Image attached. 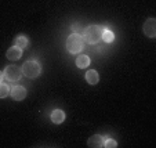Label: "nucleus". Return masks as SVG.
<instances>
[{"label":"nucleus","mask_w":156,"mask_h":148,"mask_svg":"<svg viewBox=\"0 0 156 148\" xmlns=\"http://www.w3.org/2000/svg\"><path fill=\"white\" fill-rule=\"evenodd\" d=\"M144 33L148 38H155L156 36V20L155 18H148L144 24Z\"/></svg>","instance_id":"obj_5"},{"label":"nucleus","mask_w":156,"mask_h":148,"mask_svg":"<svg viewBox=\"0 0 156 148\" xmlns=\"http://www.w3.org/2000/svg\"><path fill=\"white\" fill-rule=\"evenodd\" d=\"M72 31H73L75 33H83V31H82V27H80V24H73L72 25Z\"/></svg>","instance_id":"obj_16"},{"label":"nucleus","mask_w":156,"mask_h":148,"mask_svg":"<svg viewBox=\"0 0 156 148\" xmlns=\"http://www.w3.org/2000/svg\"><path fill=\"white\" fill-rule=\"evenodd\" d=\"M21 56H22V49L17 47V46L10 47L9 50H7V53H6V57L9 60H11V61H17V60H20Z\"/></svg>","instance_id":"obj_8"},{"label":"nucleus","mask_w":156,"mask_h":148,"mask_svg":"<svg viewBox=\"0 0 156 148\" xmlns=\"http://www.w3.org/2000/svg\"><path fill=\"white\" fill-rule=\"evenodd\" d=\"M104 147H106V148H116V147H118V143H116L113 139H106L105 141H104Z\"/></svg>","instance_id":"obj_15"},{"label":"nucleus","mask_w":156,"mask_h":148,"mask_svg":"<svg viewBox=\"0 0 156 148\" xmlns=\"http://www.w3.org/2000/svg\"><path fill=\"white\" fill-rule=\"evenodd\" d=\"M10 94H11L12 100L22 101L27 97V89L22 86H15V87H12V89H10Z\"/></svg>","instance_id":"obj_6"},{"label":"nucleus","mask_w":156,"mask_h":148,"mask_svg":"<svg viewBox=\"0 0 156 148\" xmlns=\"http://www.w3.org/2000/svg\"><path fill=\"white\" fill-rule=\"evenodd\" d=\"M3 78H4V74L2 71H0V83H2V80H3Z\"/></svg>","instance_id":"obj_17"},{"label":"nucleus","mask_w":156,"mask_h":148,"mask_svg":"<svg viewBox=\"0 0 156 148\" xmlns=\"http://www.w3.org/2000/svg\"><path fill=\"white\" fill-rule=\"evenodd\" d=\"M104 141L105 140H104V137L101 134H94V136H91L87 140V145L93 148H100V147H104Z\"/></svg>","instance_id":"obj_7"},{"label":"nucleus","mask_w":156,"mask_h":148,"mask_svg":"<svg viewBox=\"0 0 156 148\" xmlns=\"http://www.w3.org/2000/svg\"><path fill=\"white\" fill-rule=\"evenodd\" d=\"M15 46L24 50V49H25V47H27V46H28V39L25 38L24 35L17 36V39H15Z\"/></svg>","instance_id":"obj_13"},{"label":"nucleus","mask_w":156,"mask_h":148,"mask_svg":"<svg viewBox=\"0 0 156 148\" xmlns=\"http://www.w3.org/2000/svg\"><path fill=\"white\" fill-rule=\"evenodd\" d=\"M84 47V39L82 35L77 33H72L68 39H66V49L69 53L72 54H79Z\"/></svg>","instance_id":"obj_2"},{"label":"nucleus","mask_w":156,"mask_h":148,"mask_svg":"<svg viewBox=\"0 0 156 148\" xmlns=\"http://www.w3.org/2000/svg\"><path fill=\"white\" fill-rule=\"evenodd\" d=\"M21 71H22L24 76L35 79V78H37L39 75L41 74V67H40V64L36 61H27L24 65H22Z\"/></svg>","instance_id":"obj_3"},{"label":"nucleus","mask_w":156,"mask_h":148,"mask_svg":"<svg viewBox=\"0 0 156 148\" xmlns=\"http://www.w3.org/2000/svg\"><path fill=\"white\" fill-rule=\"evenodd\" d=\"M10 93V87L4 83H0V98H6Z\"/></svg>","instance_id":"obj_14"},{"label":"nucleus","mask_w":156,"mask_h":148,"mask_svg":"<svg viewBox=\"0 0 156 148\" xmlns=\"http://www.w3.org/2000/svg\"><path fill=\"white\" fill-rule=\"evenodd\" d=\"M65 121V114L62 110H54L51 112V122L55 125H61Z\"/></svg>","instance_id":"obj_9"},{"label":"nucleus","mask_w":156,"mask_h":148,"mask_svg":"<svg viewBox=\"0 0 156 148\" xmlns=\"http://www.w3.org/2000/svg\"><path fill=\"white\" fill-rule=\"evenodd\" d=\"M90 65V57L88 56H79L76 58V67H79L80 69H83V68H86V67H88Z\"/></svg>","instance_id":"obj_11"},{"label":"nucleus","mask_w":156,"mask_h":148,"mask_svg":"<svg viewBox=\"0 0 156 148\" xmlns=\"http://www.w3.org/2000/svg\"><path fill=\"white\" fill-rule=\"evenodd\" d=\"M86 80H87V83H90V85H97L98 80H100V75H98L97 71L90 69L88 72H86Z\"/></svg>","instance_id":"obj_10"},{"label":"nucleus","mask_w":156,"mask_h":148,"mask_svg":"<svg viewBox=\"0 0 156 148\" xmlns=\"http://www.w3.org/2000/svg\"><path fill=\"white\" fill-rule=\"evenodd\" d=\"M3 74H4V78L9 79L10 82H17V80H20L21 76H22V71H21L17 65L6 67V69H4Z\"/></svg>","instance_id":"obj_4"},{"label":"nucleus","mask_w":156,"mask_h":148,"mask_svg":"<svg viewBox=\"0 0 156 148\" xmlns=\"http://www.w3.org/2000/svg\"><path fill=\"white\" fill-rule=\"evenodd\" d=\"M102 39L105 43H112L113 40H115V35H113V32H111V31H108L106 28H104L102 29Z\"/></svg>","instance_id":"obj_12"},{"label":"nucleus","mask_w":156,"mask_h":148,"mask_svg":"<svg viewBox=\"0 0 156 148\" xmlns=\"http://www.w3.org/2000/svg\"><path fill=\"white\" fill-rule=\"evenodd\" d=\"M102 38V28L98 25H90L83 31V39L90 45H95Z\"/></svg>","instance_id":"obj_1"}]
</instances>
